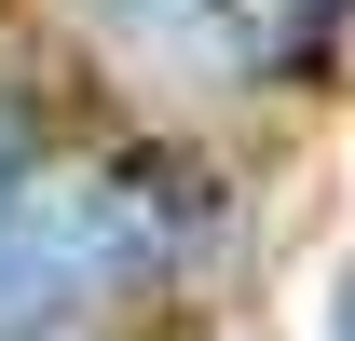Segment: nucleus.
<instances>
[{"instance_id":"f03ea898","label":"nucleus","mask_w":355,"mask_h":341,"mask_svg":"<svg viewBox=\"0 0 355 341\" xmlns=\"http://www.w3.org/2000/svg\"><path fill=\"white\" fill-rule=\"evenodd\" d=\"M178 14H191L205 42H232L246 69H301V55L355 14V0H178Z\"/></svg>"},{"instance_id":"7ed1b4c3","label":"nucleus","mask_w":355,"mask_h":341,"mask_svg":"<svg viewBox=\"0 0 355 341\" xmlns=\"http://www.w3.org/2000/svg\"><path fill=\"white\" fill-rule=\"evenodd\" d=\"M342 341H355V273H342Z\"/></svg>"},{"instance_id":"f257e3e1","label":"nucleus","mask_w":355,"mask_h":341,"mask_svg":"<svg viewBox=\"0 0 355 341\" xmlns=\"http://www.w3.org/2000/svg\"><path fill=\"white\" fill-rule=\"evenodd\" d=\"M191 205L123 150L55 137L42 110L0 96V341H55L69 314H96L110 287L164 273Z\"/></svg>"}]
</instances>
